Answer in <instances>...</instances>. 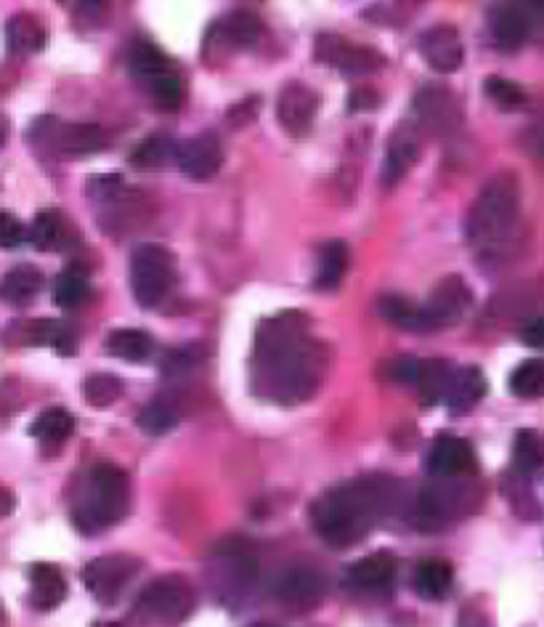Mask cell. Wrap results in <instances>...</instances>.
Listing matches in <instances>:
<instances>
[{"label":"cell","instance_id":"obj_1","mask_svg":"<svg viewBox=\"0 0 544 627\" xmlns=\"http://www.w3.org/2000/svg\"><path fill=\"white\" fill-rule=\"evenodd\" d=\"M255 391L268 402L301 404L316 391L325 367L319 343L308 338L301 314L263 322L255 338Z\"/></svg>","mask_w":544,"mask_h":627},{"label":"cell","instance_id":"obj_2","mask_svg":"<svg viewBox=\"0 0 544 627\" xmlns=\"http://www.w3.org/2000/svg\"><path fill=\"white\" fill-rule=\"evenodd\" d=\"M398 507H402V484L388 476H362L338 484L314 500L311 522L327 546L351 548Z\"/></svg>","mask_w":544,"mask_h":627},{"label":"cell","instance_id":"obj_3","mask_svg":"<svg viewBox=\"0 0 544 627\" xmlns=\"http://www.w3.org/2000/svg\"><path fill=\"white\" fill-rule=\"evenodd\" d=\"M521 216V184L513 173H497L483 184L465 221V237L481 253H497L516 231Z\"/></svg>","mask_w":544,"mask_h":627},{"label":"cell","instance_id":"obj_4","mask_svg":"<svg viewBox=\"0 0 544 627\" xmlns=\"http://www.w3.org/2000/svg\"><path fill=\"white\" fill-rule=\"evenodd\" d=\"M130 507V479L123 468L112 463H99L83 484L80 498L72 507L77 529L83 535H99V531L115 527L125 518Z\"/></svg>","mask_w":544,"mask_h":627},{"label":"cell","instance_id":"obj_5","mask_svg":"<svg viewBox=\"0 0 544 627\" xmlns=\"http://www.w3.org/2000/svg\"><path fill=\"white\" fill-rule=\"evenodd\" d=\"M483 503V489L473 479H435L420 489L415 518L420 529H441L476 513Z\"/></svg>","mask_w":544,"mask_h":627},{"label":"cell","instance_id":"obj_6","mask_svg":"<svg viewBox=\"0 0 544 627\" xmlns=\"http://www.w3.org/2000/svg\"><path fill=\"white\" fill-rule=\"evenodd\" d=\"M194 609V590L184 577L165 575L152 579L134 603V619L141 625H181Z\"/></svg>","mask_w":544,"mask_h":627},{"label":"cell","instance_id":"obj_7","mask_svg":"<svg viewBox=\"0 0 544 627\" xmlns=\"http://www.w3.org/2000/svg\"><path fill=\"white\" fill-rule=\"evenodd\" d=\"M176 288V261L163 244H139L130 255V290L143 309H157Z\"/></svg>","mask_w":544,"mask_h":627},{"label":"cell","instance_id":"obj_8","mask_svg":"<svg viewBox=\"0 0 544 627\" xmlns=\"http://www.w3.org/2000/svg\"><path fill=\"white\" fill-rule=\"evenodd\" d=\"M29 141L51 145L64 158H88L104 149L106 136L91 123H56L53 117H40L29 130Z\"/></svg>","mask_w":544,"mask_h":627},{"label":"cell","instance_id":"obj_9","mask_svg":"<svg viewBox=\"0 0 544 627\" xmlns=\"http://www.w3.org/2000/svg\"><path fill=\"white\" fill-rule=\"evenodd\" d=\"M136 572H139V561L130 555H101V559L88 561L83 569V582L101 606H112L134 582Z\"/></svg>","mask_w":544,"mask_h":627},{"label":"cell","instance_id":"obj_10","mask_svg":"<svg viewBox=\"0 0 544 627\" xmlns=\"http://www.w3.org/2000/svg\"><path fill=\"white\" fill-rule=\"evenodd\" d=\"M314 57L319 59L321 64H330V67L351 77L372 75L385 67V57H382L380 51L369 49V46L351 43L343 35H321V38L316 40Z\"/></svg>","mask_w":544,"mask_h":627},{"label":"cell","instance_id":"obj_11","mask_svg":"<svg viewBox=\"0 0 544 627\" xmlns=\"http://www.w3.org/2000/svg\"><path fill=\"white\" fill-rule=\"evenodd\" d=\"M470 303H473V292H470L468 283L457 274L441 279L435 285L433 296L428 298V303L422 306V316H426V333L441 330V327H452L468 314Z\"/></svg>","mask_w":544,"mask_h":627},{"label":"cell","instance_id":"obj_12","mask_svg":"<svg viewBox=\"0 0 544 627\" xmlns=\"http://www.w3.org/2000/svg\"><path fill=\"white\" fill-rule=\"evenodd\" d=\"M415 115L420 128L433 136H446L463 125V106L454 91L444 86H426L415 99Z\"/></svg>","mask_w":544,"mask_h":627},{"label":"cell","instance_id":"obj_13","mask_svg":"<svg viewBox=\"0 0 544 627\" xmlns=\"http://www.w3.org/2000/svg\"><path fill=\"white\" fill-rule=\"evenodd\" d=\"M478 455L470 441L454 434H444L433 441L428 452V474L433 479H473Z\"/></svg>","mask_w":544,"mask_h":627},{"label":"cell","instance_id":"obj_14","mask_svg":"<svg viewBox=\"0 0 544 627\" xmlns=\"http://www.w3.org/2000/svg\"><path fill=\"white\" fill-rule=\"evenodd\" d=\"M316 110H319V97H316L308 86H303V83L290 80L282 91H279L277 99L279 125H282L287 134L295 136V139L311 134L316 121Z\"/></svg>","mask_w":544,"mask_h":627},{"label":"cell","instance_id":"obj_15","mask_svg":"<svg viewBox=\"0 0 544 627\" xmlns=\"http://www.w3.org/2000/svg\"><path fill=\"white\" fill-rule=\"evenodd\" d=\"M178 168L191 181H211L224 165V147L215 134H200L181 141L176 152Z\"/></svg>","mask_w":544,"mask_h":627},{"label":"cell","instance_id":"obj_16","mask_svg":"<svg viewBox=\"0 0 544 627\" xmlns=\"http://www.w3.org/2000/svg\"><path fill=\"white\" fill-rule=\"evenodd\" d=\"M420 53L433 73L452 75L463 67L465 46L457 27L435 25L420 35Z\"/></svg>","mask_w":544,"mask_h":627},{"label":"cell","instance_id":"obj_17","mask_svg":"<svg viewBox=\"0 0 544 627\" xmlns=\"http://www.w3.org/2000/svg\"><path fill=\"white\" fill-rule=\"evenodd\" d=\"M325 588H327L325 577H321L319 569H314V566H306V564H298V566H287L282 575L277 577V582H274V595H277L282 603H287V606L308 609L321 601Z\"/></svg>","mask_w":544,"mask_h":627},{"label":"cell","instance_id":"obj_18","mask_svg":"<svg viewBox=\"0 0 544 627\" xmlns=\"http://www.w3.org/2000/svg\"><path fill=\"white\" fill-rule=\"evenodd\" d=\"M396 559L391 553H369L351 564L349 582L362 593H388L396 582Z\"/></svg>","mask_w":544,"mask_h":627},{"label":"cell","instance_id":"obj_19","mask_svg":"<svg viewBox=\"0 0 544 627\" xmlns=\"http://www.w3.org/2000/svg\"><path fill=\"white\" fill-rule=\"evenodd\" d=\"M417 158H420V136L412 125H402L388 141L385 163H382V184L396 187L406 176V171L417 163Z\"/></svg>","mask_w":544,"mask_h":627},{"label":"cell","instance_id":"obj_20","mask_svg":"<svg viewBox=\"0 0 544 627\" xmlns=\"http://www.w3.org/2000/svg\"><path fill=\"white\" fill-rule=\"evenodd\" d=\"M529 14L518 3H502L492 11V35L502 51H518L529 40Z\"/></svg>","mask_w":544,"mask_h":627},{"label":"cell","instance_id":"obj_21","mask_svg":"<svg viewBox=\"0 0 544 627\" xmlns=\"http://www.w3.org/2000/svg\"><path fill=\"white\" fill-rule=\"evenodd\" d=\"M67 599V579L53 564H35L29 569V603L38 612H51Z\"/></svg>","mask_w":544,"mask_h":627},{"label":"cell","instance_id":"obj_22","mask_svg":"<svg viewBox=\"0 0 544 627\" xmlns=\"http://www.w3.org/2000/svg\"><path fill=\"white\" fill-rule=\"evenodd\" d=\"M40 290H43V274L29 264L14 266L0 277V301L9 303V306H29Z\"/></svg>","mask_w":544,"mask_h":627},{"label":"cell","instance_id":"obj_23","mask_svg":"<svg viewBox=\"0 0 544 627\" xmlns=\"http://www.w3.org/2000/svg\"><path fill=\"white\" fill-rule=\"evenodd\" d=\"M454 566L446 559H426L417 564L415 590L428 601H441L452 593Z\"/></svg>","mask_w":544,"mask_h":627},{"label":"cell","instance_id":"obj_24","mask_svg":"<svg viewBox=\"0 0 544 627\" xmlns=\"http://www.w3.org/2000/svg\"><path fill=\"white\" fill-rule=\"evenodd\" d=\"M24 343L29 346H51L62 356H72L77 349V333L67 322L56 319H38L29 322L24 330Z\"/></svg>","mask_w":544,"mask_h":627},{"label":"cell","instance_id":"obj_25","mask_svg":"<svg viewBox=\"0 0 544 627\" xmlns=\"http://www.w3.org/2000/svg\"><path fill=\"white\" fill-rule=\"evenodd\" d=\"M69 237L72 229L67 226V221L53 211L38 213L33 226L27 229V242L33 244L35 250H43V253H56V250L67 248Z\"/></svg>","mask_w":544,"mask_h":627},{"label":"cell","instance_id":"obj_26","mask_svg":"<svg viewBox=\"0 0 544 627\" xmlns=\"http://www.w3.org/2000/svg\"><path fill=\"white\" fill-rule=\"evenodd\" d=\"M213 33H218L220 40H224L226 46H231V49H253V46L258 43L263 25L253 11H235V14L224 16V20L213 27Z\"/></svg>","mask_w":544,"mask_h":627},{"label":"cell","instance_id":"obj_27","mask_svg":"<svg viewBox=\"0 0 544 627\" xmlns=\"http://www.w3.org/2000/svg\"><path fill=\"white\" fill-rule=\"evenodd\" d=\"M486 378L478 367H465L454 375V384L450 397H446V407H450L454 415H465L486 397Z\"/></svg>","mask_w":544,"mask_h":627},{"label":"cell","instance_id":"obj_28","mask_svg":"<svg viewBox=\"0 0 544 627\" xmlns=\"http://www.w3.org/2000/svg\"><path fill=\"white\" fill-rule=\"evenodd\" d=\"M72 434H75V417L62 407L40 412V415L33 421V426H29V436H35L46 450H59V447H64V441H67Z\"/></svg>","mask_w":544,"mask_h":627},{"label":"cell","instance_id":"obj_29","mask_svg":"<svg viewBox=\"0 0 544 627\" xmlns=\"http://www.w3.org/2000/svg\"><path fill=\"white\" fill-rule=\"evenodd\" d=\"M454 367L452 362L446 360H426L420 367V380H417V388H420V399L422 404L433 407V404L446 402L450 397L452 384H454Z\"/></svg>","mask_w":544,"mask_h":627},{"label":"cell","instance_id":"obj_30","mask_svg":"<svg viewBox=\"0 0 544 627\" xmlns=\"http://www.w3.org/2000/svg\"><path fill=\"white\" fill-rule=\"evenodd\" d=\"M106 351H110L115 360L143 364L154 354V340L149 333L136 330V327H125V330L110 333V338H106Z\"/></svg>","mask_w":544,"mask_h":627},{"label":"cell","instance_id":"obj_31","mask_svg":"<svg viewBox=\"0 0 544 627\" xmlns=\"http://www.w3.org/2000/svg\"><path fill=\"white\" fill-rule=\"evenodd\" d=\"M349 244L343 240H330L321 244L319 250V268H316V288L334 290L343 283L345 272H349Z\"/></svg>","mask_w":544,"mask_h":627},{"label":"cell","instance_id":"obj_32","mask_svg":"<svg viewBox=\"0 0 544 627\" xmlns=\"http://www.w3.org/2000/svg\"><path fill=\"white\" fill-rule=\"evenodd\" d=\"M513 468L523 476H534L544 471V436L540 431H523L516 434V444H513Z\"/></svg>","mask_w":544,"mask_h":627},{"label":"cell","instance_id":"obj_33","mask_svg":"<svg viewBox=\"0 0 544 627\" xmlns=\"http://www.w3.org/2000/svg\"><path fill=\"white\" fill-rule=\"evenodd\" d=\"M5 38L14 53H35L46 46V29L33 14H16L5 27Z\"/></svg>","mask_w":544,"mask_h":627},{"label":"cell","instance_id":"obj_34","mask_svg":"<svg viewBox=\"0 0 544 627\" xmlns=\"http://www.w3.org/2000/svg\"><path fill=\"white\" fill-rule=\"evenodd\" d=\"M91 296V283H88L86 274L80 268H67L56 277L53 283V303L64 312H72V309L83 306Z\"/></svg>","mask_w":544,"mask_h":627},{"label":"cell","instance_id":"obj_35","mask_svg":"<svg viewBox=\"0 0 544 627\" xmlns=\"http://www.w3.org/2000/svg\"><path fill=\"white\" fill-rule=\"evenodd\" d=\"M507 386L518 399H542L544 397V360H526L518 364L507 378Z\"/></svg>","mask_w":544,"mask_h":627},{"label":"cell","instance_id":"obj_36","mask_svg":"<svg viewBox=\"0 0 544 627\" xmlns=\"http://www.w3.org/2000/svg\"><path fill=\"white\" fill-rule=\"evenodd\" d=\"M380 314L385 316L391 325L404 327V330L426 333V316H422V306L412 303L404 296H385L380 301Z\"/></svg>","mask_w":544,"mask_h":627},{"label":"cell","instance_id":"obj_37","mask_svg":"<svg viewBox=\"0 0 544 627\" xmlns=\"http://www.w3.org/2000/svg\"><path fill=\"white\" fill-rule=\"evenodd\" d=\"M178 147H173V141L167 139L163 134H154L149 136V139H143L139 147L134 149V154H130V163L136 165V168H163L170 158H176Z\"/></svg>","mask_w":544,"mask_h":627},{"label":"cell","instance_id":"obj_38","mask_svg":"<svg viewBox=\"0 0 544 627\" xmlns=\"http://www.w3.org/2000/svg\"><path fill=\"white\" fill-rule=\"evenodd\" d=\"M136 423H139V428L143 434L149 436H163L167 431H173L178 423V410L173 407L167 399H154V402H149L147 407L139 412V417H136Z\"/></svg>","mask_w":544,"mask_h":627},{"label":"cell","instance_id":"obj_39","mask_svg":"<svg viewBox=\"0 0 544 627\" xmlns=\"http://www.w3.org/2000/svg\"><path fill=\"white\" fill-rule=\"evenodd\" d=\"M130 70H134V75L139 77L141 83H147V80H152V77L173 70V64H170V59L157 49V46L143 40V43L136 46L134 53H130Z\"/></svg>","mask_w":544,"mask_h":627},{"label":"cell","instance_id":"obj_40","mask_svg":"<svg viewBox=\"0 0 544 627\" xmlns=\"http://www.w3.org/2000/svg\"><path fill=\"white\" fill-rule=\"evenodd\" d=\"M119 393H123V384H119L117 375L112 373L88 375L86 384H83V397H86V402L96 410L112 407L119 399Z\"/></svg>","mask_w":544,"mask_h":627},{"label":"cell","instance_id":"obj_41","mask_svg":"<svg viewBox=\"0 0 544 627\" xmlns=\"http://www.w3.org/2000/svg\"><path fill=\"white\" fill-rule=\"evenodd\" d=\"M143 86L149 88V97H152L154 106L163 112H176L178 106H181V80H178L176 70H167V73L152 77V80H147Z\"/></svg>","mask_w":544,"mask_h":627},{"label":"cell","instance_id":"obj_42","mask_svg":"<svg viewBox=\"0 0 544 627\" xmlns=\"http://www.w3.org/2000/svg\"><path fill=\"white\" fill-rule=\"evenodd\" d=\"M483 91H486V97L494 101V104L499 106V110H518V106L526 104V91L518 83L507 80V77H486V83H483Z\"/></svg>","mask_w":544,"mask_h":627},{"label":"cell","instance_id":"obj_43","mask_svg":"<svg viewBox=\"0 0 544 627\" xmlns=\"http://www.w3.org/2000/svg\"><path fill=\"white\" fill-rule=\"evenodd\" d=\"M258 112H261V97L242 99L226 110V123H229L231 128H237V130L248 128L250 123L258 121Z\"/></svg>","mask_w":544,"mask_h":627},{"label":"cell","instance_id":"obj_44","mask_svg":"<svg viewBox=\"0 0 544 627\" xmlns=\"http://www.w3.org/2000/svg\"><path fill=\"white\" fill-rule=\"evenodd\" d=\"M420 367L422 362L415 360V356H398V360L388 364V378H391L393 384L417 386V380H420Z\"/></svg>","mask_w":544,"mask_h":627},{"label":"cell","instance_id":"obj_45","mask_svg":"<svg viewBox=\"0 0 544 627\" xmlns=\"http://www.w3.org/2000/svg\"><path fill=\"white\" fill-rule=\"evenodd\" d=\"M27 240V229L16 216L11 213H0V248L3 250H14Z\"/></svg>","mask_w":544,"mask_h":627},{"label":"cell","instance_id":"obj_46","mask_svg":"<svg viewBox=\"0 0 544 627\" xmlns=\"http://www.w3.org/2000/svg\"><path fill=\"white\" fill-rule=\"evenodd\" d=\"M380 106V97L375 88L358 86L349 97V112H372Z\"/></svg>","mask_w":544,"mask_h":627},{"label":"cell","instance_id":"obj_47","mask_svg":"<svg viewBox=\"0 0 544 627\" xmlns=\"http://www.w3.org/2000/svg\"><path fill=\"white\" fill-rule=\"evenodd\" d=\"M194 349H181V351H173L170 356H167L165 364H163V373L170 375V378H184L187 375V369L191 367V362H194Z\"/></svg>","mask_w":544,"mask_h":627},{"label":"cell","instance_id":"obj_48","mask_svg":"<svg viewBox=\"0 0 544 627\" xmlns=\"http://www.w3.org/2000/svg\"><path fill=\"white\" fill-rule=\"evenodd\" d=\"M521 343L529 349H544V316H534L521 327Z\"/></svg>","mask_w":544,"mask_h":627},{"label":"cell","instance_id":"obj_49","mask_svg":"<svg viewBox=\"0 0 544 627\" xmlns=\"http://www.w3.org/2000/svg\"><path fill=\"white\" fill-rule=\"evenodd\" d=\"M457 627H494V625H492V619L483 617L481 612H476V609H468V612L459 614Z\"/></svg>","mask_w":544,"mask_h":627},{"label":"cell","instance_id":"obj_50","mask_svg":"<svg viewBox=\"0 0 544 627\" xmlns=\"http://www.w3.org/2000/svg\"><path fill=\"white\" fill-rule=\"evenodd\" d=\"M11 511H14V494L0 484V516H9Z\"/></svg>","mask_w":544,"mask_h":627},{"label":"cell","instance_id":"obj_51","mask_svg":"<svg viewBox=\"0 0 544 627\" xmlns=\"http://www.w3.org/2000/svg\"><path fill=\"white\" fill-rule=\"evenodd\" d=\"M9 117L5 115H0V152H3V147H5V141H9Z\"/></svg>","mask_w":544,"mask_h":627},{"label":"cell","instance_id":"obj_52","mask_svg":"<svg viewBox=\"0 0 544 627\" xmlns=\"http://www.w3.org/2000/svg\"><path fill=\"white\" fill-rule=\"evenodd\" d=\"M5 623H9V619H5V606L3 601H0V627H5Z\"/></svg>","mask_w":544,"mask_h":627},{"label":"cell","instance_id":"obj_53","mask_svg":"<svg viewBox=\"0 0 544 627\" xmlns=\"http://www.w3.org/2000/svg\"><path fill=\"white\" fill-rule=\"evenodd\" d=\"M253 627H274V625H266V623H261V625H253Z\"/></svg>","mask_w":544,"mask_h":627}]
</instances>
